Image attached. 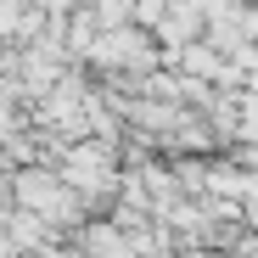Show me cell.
<instances>
[{
	"label": "cell",
	"instance_id": "obj_1",
	"mask_svg": "<svg viewBox=\"0 0 258 258\" xmlns=\"http://www.w3.org/2000/svg\"><path fill=\"white\" fill-rule=\"evenodd\" d=\"M241 34H247V39H258V12H247V17H241Z\"/></svg>",
	"mask_w": 258,
	"mask_h": 258
}]
</instances>
